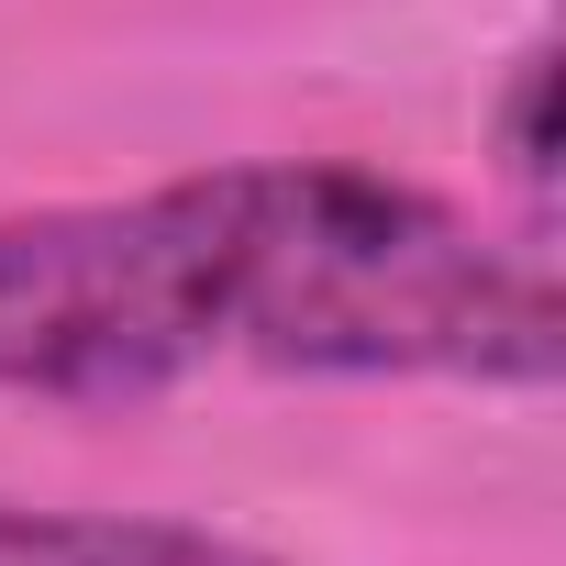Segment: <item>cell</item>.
I'll return each instance as SVG.
<instances>
[{
    "mask_svg": "<svg viewBox=\"0 0 566 566\" xmlns=\"http://www.w3.org/2000/svg\"><path fill=\"white\" fill-rule=\"evenodd\" d=\"M200 367L555 389L566 312L544 255L345 156L0 211V400L112 411Z\"/></svg>",
    "mask_w": 566,
    "mask_h": 566,
    "instance_id": "cell-1",
    "label": "cell"
},
{
    "mask_svg": "<svg viewBox=\"0 0 566 566\" xmlns=\"http://www.w3.org/2000/svg\"><path fill=\"white\" fill-rule=\"evenodd\" d=\"M0 566H290L156 511H0Z\"/></svg>",
    "mask_w": 566,
    "mask_h": 566,
    "instance_id": "cell-2",
    "label": "cell"
},
{
    "mask_svg": "<svg viewBox=\"0 0 566 566\" xmlns=\"http://www.w3.org/2000/svg\"><path fill=\"white\" fill-rule=\"evenodd\" d=\"M544 101H555V45H533L522 67H511V101H500V145H511V178L544 200V178H555V134H544Z\"/></svg>",
    "mask_w": 566,
    "mask_h": 566,
    "instance_id": "cell-3",
    "label": "cell"
}]
</instances>
